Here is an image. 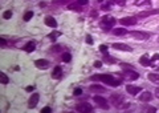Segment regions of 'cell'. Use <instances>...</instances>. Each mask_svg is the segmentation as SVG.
<instances>
[{
	"mask_svg": "<svg viewBox=\"0 0 159 113\" xmlns=\"http://www.w3.org/2000/svg\"><path fill=\"white\" fill-rule=\"evenodd\" d=\"M92 80H98L110 87H119L122 84V77H117L113 75H94L92 76Z\"/></svg>",
	"mask_w": 159,
	"mask_h": 113,
	"instance_id": "1",
	"label": "cell"
},
{
	"mask_svg": "<svg viewBox=\"0 0 159 113\" xmlns=\"http://www.w3.org/2000/svg\"><path fill=\"white\" fill-rule=\"evenodd\" d=\"M116 19L110 15H106V16H103L101 19V21H99V27H101L103 31H110V29L114 27V24H116Z\"/></svg>",
	"mask_w": 159,
	"mask_h": 113,
	"instance_id": "2",
	"label": "cell"
},
{
	"mask_svg": "<svg viewBox=\"0 0 159 113\" xmlns=\"http://www.w3.org/2000/svg\"><path fill=\"white\" fill-rule=\"evenodd\" d=\"M93 101L96 102V104L101 108V109H103V111H109L110 109V105H109V102L106 101V99L105 97H101V96H94L93 97Z\"/></svg>",
	"mask_w": 159,
	"mask_h": 113,
	"instance_id": "3",
	"label": "cell"
},
{
	"mask_svg": "<svg viewBox=\"0 0 159 113\" xmlns=\"http://www.w3.org/2000/svg\"><path fill=\"white\" fill-rule=\"evenodd\" d=\"M131 35V37H134L135 40H148L151 37V33L148 32H143V31H133L129 32Z\"/></svg>",
	"mask_w": 159,
	"mask_h": 113,
	"instance_id": "4",
	"label": "cell"
},
{
	"mask_svg": "<svg viewBox=\"0 0 159 113\" xmlns=\"http://www.w3.org/2000/svg\"><path fill=\"white\" fill-rule=\"evenodd\" d=\"M123 75H125V77L127 80H131V81L139 78V73L134 71L133 68H123Z\"/></svg>",
	"mask_w": 159,
	"mask_h": 113,
	"instance_id": "5",
	"label": "cell"
},
{
	"mask_svg": "<svg viewBox=\"0 0 159 113\" xmlns=\"http://www.w3.org/2000/svg\"><path fill=\"white\" fill-rule=\"evenodd\" d=\"M119 23L122 24V26H135V24L138 23V17L137 16H126V17H122L121 20H119Z\"/></svg>",
	"mask_w": 159,
	"mask_h": 113,
	"instance_id": "6",
	"label": "cell"
},
{
	"mask_svg": "<svg viewBox=\"0 0 159 113\" xmlns=\"http://www.w3.org/2000/svg\"><path fill=\"white\" fill-rule=\"evenodd\" d=\"M111 47L117 51H125V52H131L133 51V48L130 45H127V44H125V43H114Z\"/></svg>",
	"mask_w": 159,
	"mask_h": 113,
	"instance_id": "7",
	"label": "cell"
},
{
	"mask_svg": "<svg viewBox=\"0 0 159 113\" xmlns=\"http://www.w3.org/2000/svg\"><path fill=\"white\" fill-rule=\"evenodd\" d=\"M76 111L77 112H81V113H89V112H92L93 111V108H92V105L89 104V102H81V104H78L77 106H76Z\"/></svg>",
	"mask_w": 159,
	"mask_h": 113,
	"instance_id": "8",
	"label": "cell"
},
{
	"mask_svg": "<svg viewBox=\"0 0 159 113\" xmlns=\"http://www.w3.org/2000/svg\"><path fill=\"white\" fill-rule=\"evenodd\" d=\"M39 100H40V95L39 93H33V95L29 97V101H28V106L33 109V108H36L37 104H39Z\"/></svg>",
	"mask_w": 159,
	"mask_h": 113,
	"instance_id": "9",
	"label": "cell"
},
{
	"mask_svg": "<svg viewBox=\"0 0 159 113\" xmlns=\"http://www.w3.org/2000/svg\"><path fill=\"white\" fill-rule=\"evenodd\" d=\"M150 67L152 69H155L157 72H159V53H155V55L150 59Z\"/></svg>",
	"mask_w": 159,
	"mask_h": 113,
	"instance_id": "10",
	"label": "cell"
},
{
	"mask_svg": "<svg viewBox=\"0 0 159 113\" xmlns=\"http://www.w3.org/2000/svg\"><path fill=\"white\" fill-rule=\"evenodd\" d=\"M152 99H154V97H152V93L148 92V91L142 92L141 96H139V101H142V102H150Z\"/></svg>",
	"mask_w": 159,
	"mask_h": 113,
	"instance_id": "11",
	"label": "cell"
},
{
	"mask_svg": "<svg viewBox=\"0 0 159 113\" xmlns=\"http://www.w3.org/2000/svg\"><path fill=\"white\" fill-rule=\"evenodd\" d=\"M34 65H36L39 69H47L49 67V61L47 59H39V60L34 61Z\"/></svg>",
	"mask_w": 159,
	"mask_h": 113,
	"instance_id": "12",
	"label": "cell"
},
{
	"mask_svg": "<svg viewBox=\"0 0 159 113\" xmlns=\"http://www.w3.org/2000/svg\"><path fill=\"white\" fill-rule=\"evenodd\" d=\"M126 92L130 93L131 96H135V95H138V93L142 92V88L141 87H137V85H127L126 87Z\"/></svg>",
	"mask_w": 159,
	"mask_h": 113,
	"instance_id": "13",
	"label": "cell"
},
{
	"mask_svg": "<svg viewBox=\"0 0 159 113\" xmlns=\"http://www.w3.org/2000/svg\"><path fill=\"white\" fill-rule=\"evenodd\" d=\"M61 77H62V68L60 65L54 67L53 71H52V78H54V80H60Z\"/></svg>",
	"mask_w": 159,
	"mask_h": 113,
	"instance_id": "14",
	"label": "cell"
},
{
	"mask_svg": "<svg viewBox=\"0 0 159 113\" xmlns=\"http://www.w3.org/2000/svg\"><path fill=\"white\" fill-rule=\"evenodd\" d=\"M123 101V97L121 95H111V102L114 106H121Z\"/></svg>",
	"mask_w": 159,
	"mask_h": 113,
	"instance_id": "15",
	"label": "cell"
},
{
	"mask_svg": "<svg viewBox=\"0 0 159 113\" xmlns=\"http://www.w3.org/2000/svg\"><path fill=\"white\" fill-rule=\"evenodd\" d=\"M158 13H159V8H157V9H150V11L139 12L137 17H147V16H151V15H158Z\"/></svg>",
	"mask_w": 159,
	"mask_h": 113,
	"instance_id": "16",
	"label": "cell"
},
{
	"mask_svg": "<svg viewBox=\"0 0 159 113\" xmlns=\"http://www.w3.org/2000/svg\"><path fill=\"white\" fill-rule=\"evenodd\" d=\"M23 49L25 52H28V53H32L34 49H36V43H34V41H28L25 45L23 47Z\"/></svg>",
	"mask_w": 159,
	"mask_h": 113,
	"instance_id": "17",
	"label": "cell"
},
{
	"mask_svg": "<svg viewBox=\"0 0 159 113\" xmlns=\"http://www.w3.org/2000/svg\"><path fill=\"white\" fill-rule=\"evenodd\" d=\"M44 21H45L47 26L51 27V28H56V27H57V21H56V19H54L53 16H47Z\"/></svg>",
	"mask_w": 159,
	"mask_h": 113,
	"instance_id": "18",
	"label": "cell"
},
{
	"mask_svg": "<svg viewBox=\"0 0 159 113\" xmlns=\"http://www.w3.org/2000/svg\"><path fill=\"white\" fill-rule=\"evenodd\" d=\"M139 64L143 65V67H150V57H148L147 53L141 56V59H139Z\"/></svg>",
	"mask_w": 159,
	"mask_h": 113,
	"instance_id": "19",
	"label": "cell"
},
{
	"mask_svg": "<svg viewBox=\"0 0 159 113\" xmlns=\"http://www.w3.org/2000/svg\"><path fill=\"white\" fill-rule=\"evenodd\" d=\"M111 32L114 36H125L126 33H129L127 29H125V28H116V29H113Z\"/></svg>",
	"mask_w": 159,
	"mask_h": 113,
	"instance_id": "20",
	"label": "cell"
},
{
	"mask_svg": "<svg viewBox=\"0 0 159 113\" xmlns=\"http://www.w3.org/2000/svg\"><path fill=\"white\" fill-rule=\"evenodd\" d=\"M147 77H148V80L154 82V84H159V73H148Z\"/></svg>",
	"mask_w": 159,
	"mask_h": 113,
	"instance_id": "21",
	"label": "cell"
},
{
	"mask_svg": "<svg viewBox=\"0 0 159 113\" xmlns=\"http://www.w3.org/2000/svg\"><path fill=\"white\" fill-rule=\"evenodd\" d=\"M143 113H155L157 112V108L155 106H152V105H143L142 106V109H141Z\"/></svg>",
	"mask_w": 159,
	"mask_h": 113,
	"instance_id": "22",
	"label": "cell"
},
{
	"mask_svg": "<svg viewBox=\"0 0 159 113\" xmlns=\"http://www.w3.org/2000/svg\"><path fill=\"white\" fill-rule=\"evenodd\" d=\"M134 4H135L137 7H142V6H151V0H135L134 2Z\"/></svg>",
	"mask_w": 159,
	"mask_h": 113,
	"instance_id": "23",
	"label": "cell"
},
{
	"mask_svg": "<svg viewBox=\"0 0 159 113\" xmlns=\"http://www.w3.org/2000/svg\"><path fill=\"white\" fill-rule=\"evenodd\" d=\"M61 36V32L60 31H53L52 33H49L48 37H49V40H52V41H56L57 40V37Z\"/></svg>",
	"mask_w": 159,
	"mask_h": 113,
	"instance_id": "24",
	"label": "cell"
},
{
	"mask_svg": "<svg viewBox=\"0 0 159 113\" xmlns=\"http://www.w3.org/2000/svg\"><path fill=\"white\" fill-rule=\"evenodd\" d=\"M109 4H117V6L125 7L126 6V0H107Z\"/></svg>",
	"mask_w": 159,
	"mask_h": 113,
	"instance_id": "25",
	"label": "cell"
},
{
	"mask_svg": "<svg viewBox=\"0 0 159 113\" xmlns=\"http://www.w3.org/2000/svg\"><path fill=\"white\" fill-rule=\"evenodd\" d=\"M61 60L64 61V63H70V60H72V55L69 52H64L62 53V56H61Z\"/></svg>",
	"mask_w": 159,
	"mask_h": 113,
	"instance_id": "26",
	"label": "cell"
},
{
	"mask_svg": "<svg viewBox=\"0 0 159 113\" xmlns=\"http://www.w3.org/2000/svg\"><path fill=\"white\" fill-rule=\"evenodd\" d=\"M68 8H69V9H72V11H77V12H80V11H81V6H80L78 3L68 4Z\"/></svg>",
	"mask_w": 159,
	"mask_h": 113,
	"instance_id": "27",
	"label": "cell"
},
{
	"mask_svg": "<svg viewBox=\"0 0 159 113\" xmlns=\"http://www.w3.org/2000/svg\"><path fill=\"white\" fill-rule=\"evenodd\" d=\"M0 82H2L3 85H7L9 82V78H8V76L6 75V73H2V75H0Z\"/></svg>",
	"mask_w": 159,
	"mask_h": 113,
	"instance_id": "28",
	"label": "cell"
},
{
	"mask_svg": "<svg viewBox=\"0 0 159 113\" xmlns=\"http://www.w3.org/2000/svg\"><path fill=\"white\" fill-rule=\"evenodd\" d=\"M32 17H33V12L32 11H27L25 13H24V16H23V20L24 21H29Z\"/></svg>",
	"mask_w": 159,
	"mask_h": 113,
	"instance_id": "29",
	"label": "cell"
},
{
	"mask_svg": "<svg viewBox=\"0 0 159 113\" xmlns=\"http://www.w3.org/2000/svg\"><path fill=\"white\" fill-rule=\"evenodd\" d=\"M90 91L92 92H99V93H102V92H105V88H101L99 85H92L90 87Z\"/></svg>",
	"mask_w": 159,
	"mask_h": 113,
	"instance_id": "30",
	"label": "cell"
},
{
	"mask_svg": "<svg viewBox=\"0 0 159 113\" xmlns=\"http://www.w3.org/2000/svg\"><path fill=\"white\" fill-rule=\"evenodd\" d=\"M103 60L105 61H107V63H117V60L116 59H113V57H110V55L106 52V53H103Z\"/></svg>",
	"mask_w": 159,
	"mask_h": 113,
	"instance_id": "31",
	"label": "cell"
},
{
	"mask_svg": "<svg viewBox=\"0 0 159 113\" xmlns=\"http://www.w3.org/2000/svg\"><path fill=\"white\" fill-rule=\"evenodd\" d=\"M51 51H52V52H54V53L61 52V51H62V47H61V45H58V44H54V45L51 48Z\"/></svg>",
	"mask_w": 159,
	"mask_h": 113,
	"instance_id": "32",
	"label": "cell"
},
{
	"mask_svg": "<svg viewBox=\"0 0 159 113\" xmlns=\"http://www.w3.org/2000/svg\"><path fill=\"white\" fill-rule=\"evenodd\" d=\"M12 11H9V9H8V11H6V12H4L3 13V19H6V20H9V19H11L12 17Z\"/></svg>",
	"mask_w": 159,
	"mask_h": 113,
	"instance_id": "33",
	"label": "cell"
},
{
	"mask_svg": "<svg viewBox=\"0 0 159 113\" xmlns=\"http://www.w3.org/2000/svg\"><path fill=\"white\" fill-rule=\"evenodd\" d=\"M109 51V47L106 45V44H102V45H99V52H102V53H106Z\"/></svg>",
	"mask_w": 159,
	"mask_h": 113,
	"instance_id": "34",
	"label": "cell"
},
{
	"mask_svg": "<svg viewBox=\"0 0 159 113\" xmlns=\"http://www.w3.org/2000/svg\"><path fill=\"white\" fill-rule=\"evenodd\" d=\"M110 8H111V4H109V3L102 4V6H101V9H102V11H110Z\"/></svg>",
	"mask_w": 159,
	"mask_h": 113,
	"instance_id": "35",
	"label": "cell"
},
{
	"mask_svg": "<svg viewBox=\"0 0 159 113\" xmlns=\"http://www.w3.org/2000/svg\"><path fill=\"white\" fill-rule=\"evenodd\" d=\"M73 95L74 96H81L82 95V89H81V88H76V89L73 91Z\"/></svg>",
	"mask_w": 159,
	"mask_h": 113,
	"instance_id": "36",
	"label": "cell"
},
{
	"mask_svg": "<svg viewBox=\"0 0 159 113\" xmlns=\"http://www.w3.org/2000/svg\"><path fill=\"white\" fill-rule=\"evenodd\" d=\"M85 40H86V44H89V45H92V44H93V37L90 35H86Z\"/></svg>",
	"mask_w": 159,
	"mask_h": 113,
	"instance_id": "37",
	"label": "cell"
},
{
	"mask_svg": "<svg viewBox=\"0 0 159 113\" xmlns=\"http://www.w3.org/2000/svg\"><path fill=\"white\" fill-rule=\"evenodd\" d=\"M77 3L80 4V6H88V4H89V0H77Z\"/></svg>",
	"mask_w": 159,
	"mask_h": 113,
	"instance_id": "38",
	"label": "cell"
},
{
	"mask_svg": "<svg viewBox=\"0 0 159 113\" xmlns=\"http://www.w3.org/2000/svg\"><path fill=\"white\" fill-rule=\"evenodd\" d=\"M52 112V109L49 106H45V108H43L41 109V113H51Z\"/></svg>",
	"mask_w": 159,
	"mask_h": 113,
	"instance_id": "39",
	"label": "cell"
},
{
	"mask_svg": "<svg viewBox=\"0 0 159 113\" xmlns=\"http://www.w3.org/2000/svg\"><path fill=\"white\" fill-rule=\"evenodd\" d=\"M0 45H2V47H6V45H7V40H6L4 37L0 39Z\"/></svg>",
	"mask_w": 159,
	"mask_h": 113,
	"instance_id": "40",
	"label": "cell"
},
{
	"mask_svg": "<svg viewBox=\"0 0 159 113\" xmlns=\"http://www.w3.org/2000/svg\"><path fill=\"white\" fill-rule=\"evenodd\" d=\"M94 67H96V68H101V67H102V63H101V61H98V60H97V61H94Z\"/></svg>",
	"mask_w": 159,
	"mask_h": 113,
	"instance_id": "41",
	"label": "cell"
},
{
	"mask_svg": "<svg viewBox=\"0 0 159 113\" xmlns=\"http://www.w3.org/2000/svg\"><path fill=\"white\" fill-rule=\"evenodd\" d=\"M69 2H72V0H57V3L60 4H68Z\"/></svg>",
	"mask_w": 159,
	"mask_h": 113,
	"instance_id": "42",
	"label": "cell"
},
{
	"mask_svg": "<svg viewBox=\"0 0 159 113\" xmlns=\"http://www.w3.org/2000/svg\"><path fill=\"white\" fill-rule=\"evenodd\" d=\"M25 91H27V92H32V91H34V87H33V85H29V87L25 88Z\"/></svg>",
	"mask_w": 159,
	"mask_h": 113,
	"instance_id": "43",
	"label": "cell"
},
{
	"mask_svg": "<svg viewBox=\"0 0 159 113\" xmlns=\"http://www.w3.org/2000/svg\"><path fill=\"white\" fill-rule=\"evenodd\" d=\"M92 12H93V13H92V17H94V16H96V17H97V15H98V13H97L96 11H92Z\"/></svg>",
	"mask_w": 159,
	"mask_h": 113,
	"instance_id": "44",
	"label": "cell"
},
{
	"mask_svg": "<svg viewBox=\"0 0 159 113\" xmlns=\"http://www.w3.org/2000/svg\"><path fill=\"white\" fill-rule=\"evenodd\" d=\"M155 95H157V97L159 99V88H157V91H155Z\"/></svg>",
	"mask_w": 159,
	"mask_h": 113,
	"instance_id": "45",
	"label": "cell"
},
{
	"mask_svg": "<svg viewBox=\"0 0 159 113\" xmlns=\"http://www.w3.org/2000/svg\"><path fill=\"white\" fill-rule=\"evenodd\" d=\"M158 43H159V37H158Z\"/></svg>",
	"mask_w": 159,
	"mask_h": 113,
	"instance_id": "46",
	"label": "cell"
}]
</instances>
